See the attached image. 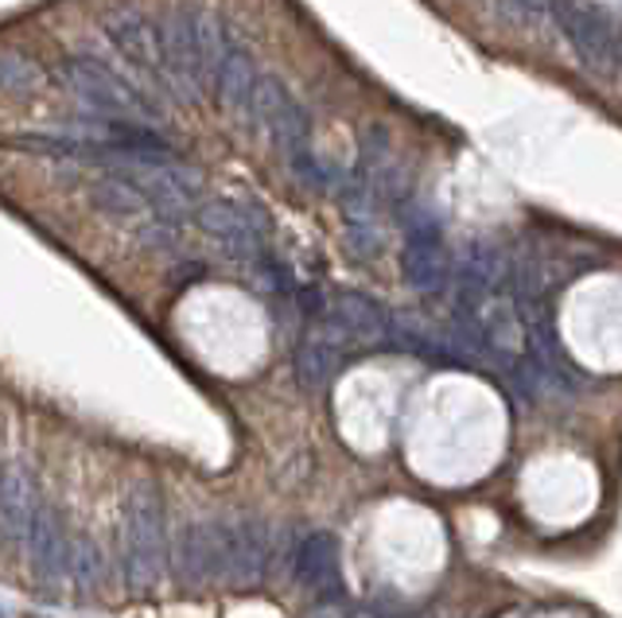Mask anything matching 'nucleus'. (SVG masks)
<instances>
[{
    "label": "nucleus",
    "mask_w": 622,
    "mask_h": 618,
    "mask_svg": "<svg viewBox=\"0 0 622 618\" xmlns=\"http://www.w3.org/2000/svg\"><path fill=\"white\" fill-rule=\"evenodd\" d=\"M249 125L265 128L269 141L277 144V152L284 156L288 172L303 183V187L323 190L331 183L328 167L320 164V156L311 152V117L296 94L277 79V74H261L253 90V121Z\"/></svg>",
    "instance_id": "nucleus-1"
},
{
    "label": "nucleus",
    "mask_w": 622,
    "mask_h": 618,
    "mask_svg": "<svg viewBox=\"0 0 622 618\" xmlns=\"http://www.w3.org/2000/svg\"><path fill=\"white\" fill-rule=\"evenodd\" d=\"M160 28V51H164V74H168L172 94L184 90L187 102H199L203 90H210L207 55H203V17L179 4Z\"/></svg>",
    "instance_id": "nucleus-4"
},
{
    "label": "nucleus",
    "mask_w": 622,
    "mask_h": 618,
    "mask_svg": "<svg viewBox=\"0 0 622 618\" xmlns=\"http://www.w3.org/2000/svg\"><path fill=\"white\" fill-rule=\"evenodd\" d=\"M48 74L35 59L20 55V51H0V90L12 97H32L43 90Z\"/></svg>",
    "instance_id": "nucleus-17"
},
{
    "label": "nucleus",
    "mask_w": 622,
    "mask_h": 618,
    "mask_svg": "<svg viewBox=\"0 0 622 618\" xmlns=\"http://www.w3.org/2000/svg\"><path fill=\"white\" fill-rule=\"evenodd\" d=\"M90 198H94L97 210H105V215L121 218V223L144 226L152 218L148 215V203H144V195L125 179V175H117V172H105L102 179L90 187Z\"/></svg>",
    "instance_id": "nucleus-15"
},
{
    "label": "nucleus",
    "mask_w": 622,
    "mask_h": 618,
    "mask_svg": "<svg viewBox=\"0 0 622 618\" xmlns=\"http://www.w3.org/2000/svg\"><path fill=\"white\" fill-rule=\"evenodd\" d=\"M102 32H105V40L113 43V51H117L133 71H141L152 86H160L172 94L168 74H164L160 28L152 24L141 9H133V4H113L102 17Z\"/></svg>",
    "instance_id": "nucleus-8"
},
{
    "label": "nucleus",
    "mask_w": 622,
    "mask_h": 618,
    "mask_svg": "<svg viewBox=\"0 0 622 618\" xmlns=\"http://www.w3.org/2000/svg\"><path fill=\"white\" fill-rule=\"evenodd\" d=\"M35 478L24 463L0 467V537L24 540L35 517Z\"/></svg>",
    "instance_id": "nucleus-14"
},
{
    "label": "nucleus",
    "mask_w": 622,
    "mask_h": 618,
    "mask_svg": "<svg viewBox=\"0 0 622 618\" xmlns=\"http://www.w3.org/2000/svg\"><path fill=\"white\" fill-rule=\"evenodd\" d=\"M452 254L444 246V234L439 223L421 210V206H408L405 210V254H401V269L413 292L421 296H436L447 292L452 285Z\"/></svg>",
    "instance_id": "nucleus-6"
},
{
    "label": "nucleus",
    "mask_w": 622,
    "mask_h": 618,
    "mask_svg": "<svg viewBox=\"0 0 622 618\" xmlns=\"http://www.w3.org/2000/svg\"><path fill=\"white\" fill-rule=\"evenodd\" d=\"M272 564V533L265 522L230 525L226 545V584H261Z\"/></svg>",
    "instance_id": "nucleus-12"
},
{
    "label": "nucleus",
    "mask_w": 622,
    "mask_h": 618,
    "mask_svg": "<svg viewBox=\"0 0 622 618\" xmlns=\"http://www.w3.org/2000/svg\"><path fill=\"white\" fill-rule=\"evenodd\" d=\"M28 556H32V571L43 587H59L71 571V537H66V525L59 517V509L40 506L32 517V529H28Z\"/></svg>",
    "instance_id": "nucleus-11"
},
{
    "label": "nucleus",
    "mask_w": 622,
    "mask_h": 618,
    "mask_svg": "<svg viewBox=\"0 0 622 618\" xmlns=\"http://www.w3.org/2000/svg\"><path fill=\"white\" fill-rule=\"evenodd\" d=\"M226 545H230V525H222V522L187 525L176 545L179 579L191 587L226 579Z\"/></svg>",
    "instance_id": "nucleus-10"
},
{
    "label": "nucleus",
    "mask_w": 622,
    "mask_h": 618,
    "mask_svg": "<svg viewBox=\"0 0 622 618\" xmlns=\"http://www.w3.org/2000/svg\"><path fill=\"white\" fill-rule=\"evenodd\" d=\"M339 370H343V350L328 334L300 342V350H296V373H300V381L308 389H328Z\"/></svg>",
    "instance_id": "nucleus-16"
},
{
    "label": "nucleus",
    "mask_w": 622,
    "mask_h": 618,
    "mask_svg": "<svg viewBox=\"0 0 622 618\" xmlns=\"http://www.w3.org/2000/svg\"><path fill=\"white\" fill-rule=\"evenodd\" d=\"M323 327H328V339L335 347H377V342H390L393 316L377 300L362 292H343L331 300V308H323Z\"/></svg>",
    "instance_id": "nucleus-9"
},
{
    "label": "nucleus",
    "mask_w": 622,
    "mask_h": 618,
    "mask_svg": "<svg viewBox=\"0 0 622 618\" xmlns=\"http://www.w3.org/2000/svg\"><path fill=\"white\" fill-rule=\"evenodd\" d=\"M292 576L300 587L315 595H339L343 576H339V545L331 533H311L300 540L292 556Z\"/></svg>",
    "instance_id": "nucleus-13"
},
{
    "label": "nucleus",
    "mask_w": 622,
    "mask_h": 618,
    "mask_svg": "<svg viewBox=\"0 0 622 618\" xmlns=\"http://www.w3.org/2000/svg\"><path fill=\"white\" fill-rule=\"evenodd\" d=\"M195 223H199V230L207 234L226 257H234V261L257 265L269 254L272 226L261 210H253V206L230 203V198H210V203H203L199 210H195Z\"/></svg>",
    "instance_id": "nucleus-5"
},
{
    "label": "nucleus",
    "mask_w": 622,
    "mask_h": 618,
    "mask_svg": "<svg viewBox=\"0 0 622 618\" xmlns=\"http://www.w3.org/2000/svg\"><path fill=\"white\" fill-rule=\"evenodd\" d=\"M59 79L79 94L82 105L97 113V117H117V121H148L160 113V105L152 102L144 90L121 79L113 66L97 63L90 55H71L59 63Z\"/></svg>",
    "instance_id": "nucleus-3"
},
{
    "label": "nucleus",
    "mask_w": 622,
    "mask_h": 618,
    "mask_svg": "<svg viewBox=\"0 0 622 618\" xmlns=\"http://www.w3.org/2000/svg\"><path fill=\"white\" fill-rule=\"evenodd\" d=\"M549 12L557 20L560 35L572 43L576 59L591 74L611 79L619 71V40H614V28L603 12L591 9V4H580V0H549Z\"/></svg>",
    "instance_id": "nucleus-7"
},
{
    "label": "nucleus",
    "mask_w": 622,
    "mask_h": 618,
    "mask_svg": "<svg viewBox=\"0 0 622 618\" xmlns=\"http://www.w3.org/2000/svg\"><path fill=\"white\" fill-rule=\"evenodd\" d=\"M121 553H125V579L136 591L160 584L168 564V517L164 494L156 483H133L121 502Z\"/></svg>",
    "instance_id": "nucleus-2"
}]
</instances>
